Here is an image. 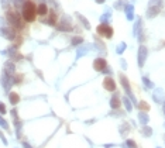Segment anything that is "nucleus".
I'll return each mask as SVG.
<instances>
[{
    "label": "nucleus",
    "instance_id": "obj_11",
    "mask_svg": "<svg viewBox=\"0 0 165 148\" xmlns=\"http://www.w3.org/2000/svg\"><path fill=\"white\" fill-rule=\"evenodd\" d=\"M152 99L155 100V103H162L165 102V95H164V90L161 88H157L154 90V95H152Z\"/></svg>",
    "mask_w": 165,
    "mask_h": 148
},
{
    "label": "nucleus",
    "instance_id": "obj_36",
    "mask_svg": "<svg viewBox=\"0 0 165 148\" xmlns=\"http://www.w3.org/2000/svg\"><path fill=\"white\" fill-rule=\"evenodd\" d=\"M140 26H141V21H140V19H138V21L136 23V26H134V35H137L138 34V31H140Z\"/></svg>",
    "mask_w": 165,
    "mask_h": 148
},
{
    "label": "nucleus",
    "instance_id": "obj_39",
    "mask_svg": "<svg viewBox=\"0 0 165 148\" xmlns=\"http://www.w3.org/2000/svg\"><path fill=\"white\" fill-rule=\"evenodd\" d=\"M96 3H99V4H102V3H105V0H96Z\"/></svg>",
    "mask_w": 165,
    "mask_h": 148
},
{
    "label": "nucleus",
    "instance_id": "obj_9",
    "mask_svg": "<svg viewBox=\"0 0 165 148\" xmlns=\"http://www.w3.org/2000/svg\"><path fill=\"white\" fill-rule=\"evenodd\" d=\"M103 88L109 90V92H114L116 90V82L112 76H106V78L103 79Z\"/></svg>",
    "mask_w": 165,
    "mask_h": 148
},
{
    "label": "nucleus",
    "instance_id": "obj_10",
    "mask_svg": "<svg viewBox=\"0 0 165 148\" xmlns=\"http://www.w3.org/2000/svg\"><path fill=\"white\" fill-rule=\"evenodd\" d=\"M147 48L144 45H141L138 48V67H144V63H145V59H147Z\"/></svg>",
    "mask_w": 165,
    "mask_h": 148
},
{
    "label": "nucleus",
    "instance_id": "obj_41",
    "mask_svg": "<svg viewBox=\"0 0 165 148\" xmlns=\"http://www.w3.org/2000/svg\"><path fill=\"white\" fill-rule=\"evenodd\" d=\"M157 148H161V147H157Z\"/></svg>",
    "mask_w": 165,
    "mask_h": 148
},
{
    "label": "nucleus",
    "instance_id": "obj_29",
    "mask_svg": "<svg viewBox=\"0 0 165 148\" xmlns=\"http://www.w3.org/2000/svg\"><path fill=\"white\" fill-rule=\"evenodd\" d=\"M76 17H79V19H81L82 24H83V26L86 27V28H88V30L90 28V24H89V21H88V20H86V19H85L83 16H82V14H79V13H76Z\"/></svg>",
    "mask_w": 165,
    "mask_h": 148
},
{
    "label": "nucleus",
    "instance_id": "obj_34",
    "mask_svg": "<svg viewBox=\"0 0 165 148\" xmlns=\"http://www.w3.org/2000/svg\"><path fill=\"white\" fill-rule=\"evenodd\" d=\"M7 113V107H6V104L3 102H0V114H6Z\"/></svg>",
    "mask_w": 165,
    "mask_h": 148
},
{
    "label": "nucleus",
    "instance_id": "obj_8",
    "mask_svg": "<svg viewBox=\"0 0 165 148\" xmlns=\"http://www.w3.org/2000/svg\"><path fill=\"white\" fill-rule=\"evenodd\" d=\"M106 68H107V62L105 58H97L93 61V69L97 70V72H103Z\"/></svg>",
    "mask_w": 165,
    "mask_h": 148
},
{
    "label": "nucleus",
    "instance_id": "obj_27",
    "mask_svg": "<svg viewBox=\"0 0 165 148\" xmlns=\"http://www.w3.org/2000/svg\"><path fill=\"white\" fill-rule=\"evenodd\" d=\"M143 83H144V86H145V89H152L154 88V83L147 78V76H143Z\"/></svg>",
    "mask_w": 165,
    "mask_h": 148
},
{
    "label": "nucleus",
    "instance_id": "obj_23",
    "mask_svg": "<svg viewBox=\"0 0 165 148\" xmlns=\"http://www.w3.org/2000/svg\"><path fill=\"white\" fill-rule=\"evenodd\" d=\"M121 100H123V103H124V106H126V110L131 111L133 110V104H131V102H130V99H128L127 96H123L121 97Z\"/></svg>",
    "mask_w": 165,
    "mask_h": 148
},
{
    "label": "nucleus",
    "instance_id": "obj_24",
    "mask_svg": "<svg viewBox=\"0 0 165 148\" xmlns=\"http://www.w3.org/2000/svg\"><path fill=\"white\" fill-rule=\"evenodd\" d=\"M138 109L141 111H144V113H147V111L150 110V104L147 103V102H144V100H141V102H138Z\"/></svg>",
    "mask_w": 165,
    "mask_h": 148
},
{
    "label": "nucleus",
    "instance_id": "obj_5",
    "mask_svg": "<svg viewBox=\"0 0 165 148\" xmlns=\"http://www.w3.org/2000/svg\"><path fill=\"white\" fill-rule=\"evenodd\" d=\"M97 34L102 35V37L112 38L113 37V28H112L109 24H100V26L97 27Z\"/></svg>",
    "mask_w": 165,
    "mask_h": 148
},
{
    "label": "nucleus",
    "instance_id": "obj_37",
    "mask_svg": "<svg viewBox=\"0 0 165 148\" xmlns=\"http://www.w3.org/2000/svg\"><path fill=\"white\" fill-rule=\"evenodd\" d=\"M0 138H2V141H3V144L4 145H7L9 143H7V138L4 137V134H3V131H2V130H0Z\"/></svg>",
    "mask_w": 165,
    "mask_h": 148
},
{
    "label": "nucleus",
    "instance_id": "obj_17",
    "mask_svg": "<svg viewBox=\"0 0 165 148\" xmlns=\"http://www.w3.org/2000/svg\"><path fill=\"white\" fill-rule=\"evenodd\" d=\"M37 14H40V16H47L48 14V6L45 3H40L38 4V7H37Z\"/></svg>",
    "mask_w": 165,
    "mask_h": 148
},
{
    "label": "nucleus",
    "instance_id": "obj_30",
    "mask_svg": "<svg viewBox=\"0 0 165 148\" xmlns=\"http://www.w3.org/2000/svg\"><path fill=\"white\" fill-rule=\"evenodd\" d=\"M88 51H89L88 47H81V48L78 49V55H76V58H81L82 55H85V52H88Z\"/></svg>",
    "mask_w": 165,
    "mask_h": 148
},
{
    "label": "nucleus",
    "instance_id": "obj_31",
    "mask_svg": "<svg viewBox=\"0 0 165 148\" xmlns=\"http://www.w3.org/2000/svg\"><path fill=\"white\" fill-rule=\"evenodd\" d=\"M81 42H83V38L82 37H73L72 38V45H79Z\"/></svg>",
    "mask_w": 165,
    "mask_h": 148
},
{
    "label": "nucleus",
    "instance_id": "obj_20",
    "mask_svg": "<svg viewBox=\"0 0 165 148\" xmlns=\"http://www.w3.org/2000/svg\"><path fill=\"white\" fill-rule=\"evenodd\" d=\"M128 131H130V124H128V123H123L120 126V134L123 137H126L128 134Z\"/></svg>",
    "mask_w": 165,
    "mask_h": 148
},
{
    "label": "nucleus",
    "instance_id": "obj_26",
    "mask_svg": "<svg viewBox=\"0 0 165 148\" xmlns=\"http://www.w3.org/2000/svg\"><path fill=\"white\" fill-rule=\"evenodd\" d=\"M0 127H2V128L3 130H10V126H9V123H7V120H4L3 118V116L0 114Z\"/></svg>",
    "mask_w": 165,
    "mask_h": 148
},
{
    "label": "nucleus",
    "instance_id": "obj_4",
    "mask_svg": "<svg viewBox=\"0 0 165 148\" xmlns=\"http://www.w3.org/2000/svg\"><path fill=\"white\" fill-rule=\"evenodd\" d=\"M119 78H120L121 86L124 88V92L127 93V97L128 99H131V100H134V95H133V92H131V86H130V82H128L127 76H126L124 74H120L119 75Z\"/></svg>",
    "mask_w": 165,
    "mask_h": 148
},
{
    "label": "nucleus",
    "instance_id": "obj_19",
    "mask_svg": "<svg viewBox=\"0 0 165 148\" xmlns=\"http://www.w3.org/2000/svg\"><path fill=\"white\" fill-rule=\"evenodd\" d=\"M138 120H140V123H141L143 126H147V123L150 121V117H148V114H147V113H144V111H140V113H138Z\"/></svg>",
    "mask_w": 165,
    "mask_h": 148
},
{
    "label": "nucleus",
    "instance_id": "obj_21",
    "mask_svg": "<svg viewBox=\"0 0 165 148\" xmlns=\"http://www.w3.org/2000/svg\"><path fill=\"white\" fill-rule=\"evenodd\" d=\"M127 6H128V3L126 0H119V2L114 3V9H119V10H124Z\"/></svg>",
    "mask_w": 165,
    "mask_h": 148
},
{
    "label": "nucleus",
    "instance_id": "obj_33",
    "mask_svg": "<svg viewBox=\"0 0 165 148\" xmlns=\"http://www.w3.org/2000/svg\"><path fill=\"white\" fill-rule=\"evenodd\" d=\"M126 145H127V148H137V144L134 140H127L126 141Z\"/></svg>",
    "mask_w": 165,
    "mask_h": 148
},
{
    "label": "nucleus",
    "instance_id": "obj_7",
    "mask_svg": "<svg viewBox=\"0 0 165 148\" xmlns=\"http://www.w3.org/2000/svg\"><path fill=\"white\" fill-rule=\"evenodd\" d=\"M13 85H14V83H13V76L3 72V74H2V86H3V89L6 92H9Z\"/></svg>",
    "mask_w": 165,
    "mask_h": 148
},
{
    "label": "nucleus",
    "instance_id": "obj_18",
    "mask_svg": "<svg viewBox=\"0 0 165 148\" xmlns=\"http://www.w3.org/2000/svg\"><path fill=\"white\" fill-rule=\"evenodd\" d=\"M124 10H126V17H127V20L131 21V20L134 19V6H133V4H128Z\"/></svg>",
    "mask_w": 165,
    "mask_h": 148
},
{
    "label": "nucleus",
    "instance_id": "obj_6",
    "mask_svg": "<svg viewBox=\"0 0 165 148\" xmlns=\"http://www.w3.org/2000/svg\"><path fill=\"white\" fill-rule=\"evenodd\" d=\"M0 35L4 38H7V40L13 41L16 38V35H17V33H16V30L13 28V27H2L0 28Z\"/></svg>",
    "mask_w": 165,
    "mask_h": 148
},
{
    "label": "nucleus",
    "instance_id": "obj_25",
    "mask_svg": "<svg viewBox=\"0 0 165 148\" xmlns=\"http://www.w3.org/2000/svg\"><path fill=\"white\" fill-rule=\"evenodd\" d=\"M141 134H143L144 137H151V134H152V128L148 126H143L141 128Z\"/></svg>",
    "mask_w": 165,
    "mask_h": 148
},
{
    "label": "nucleus",
    "instance_id": "obj_14",
    "mask_svg": "<svg viewBox=\"0 0 165 148\" xmlns=\"http://www.w3.org/2000/svg\"><path fill=\"white\" fill-rule=\"evenodd\" d=\"M3 72H4V74H7V75H11V76H14V72H16V65H14V62L9 61V62L4 63Z\"/></svg>",
    "mask_w": 165,
    "mask_h": 148
},
{
    "label": "nucleus",
    "instance_id": "obj_16",
    "mask_svg": "<svg viewBox=\"0 0 165 148\" xmlns=\"http://www.w3.org/2000/svg\"><path fill=\"white\" fill-rule=\"evenodd\" d=\"M9 102H10L13 106H16V104L20 102V95H18L17 92H9Z\"/></svg>",
    "mask_w": 165,
    "mask_h": 148
},
{
    "label": "nucleus",
    "instance_id": "obj_13",
    "mask_svg": "<svg viewBox=\"0 0 165 148\" xmlns=\"http://www.w3.org/2000/svg\"><path fill=\"white\" fill-rule=\"evenodd\" d=\"M121 106V100H120V96H119L117 93H114L113 97L110 99V107L113 109V110H119Z\"/></svg>",
    "mask_w": 165,
    "mask_h": 148
},
{
    "label": "nucleus",
    "instance_id": "obj_35",
    "mask_svg": "<svg viewBox=\"0 0 165 148\" xmlns=\"http://www.w3.org/2000/svg\"><path fill=\"white\" fill-rule=\"evenodd\" d=\"M124 49H126V44H124V42H121V44L117 47V54H123Z\"/></svg>",
    "mask_w": 165,
    "mask_h": 148
},
{
    "label": "nucleus",
    "instance_id": "obj_32",
    "mask_svg": "<svg viewBox=\"0 0 165 148\" xmlns=\"http://www.w3.org/2000/svg\"><path fill=\"white\" fill-rule=\"evenodd\" d=\"M110 19V11L109 13H106V14H103L102 17H100V21H102V24H107V20Z\"/></svg>",
    "mask_w": 165,
    "mask_h": 148
},
{
    "label": "nucleus",
    "instance_id": "obj_22",
    "mask_svg": "<svg viewBox=\"0 0 165 148\" xmlns=\"http://www.w3.org/2000/svg\"><path fill=\"white\" fill-rule=\"evenodd\" d=\"M44 23L45 24H50V26H55L57 24V16H55V13H51L50 17L47 20H44Z\"/></svg>",
    "mask_w": 165,
    "mask_h": 148
},
{
    "label": "nucleus",
    "instance_id": "obj_42",
    "mask_svg": "<svg viewBox=\"0 0 165 148\" xmlns=\"http://www.w3.org/2000/svg\"><path fill=\"white\" fill-rule=\"evenodd\" d=\"M31 148H33V147H31Z\"/></svg>",
    "mask_w": 165,
    "mask_h": 148
},
{
    "label": "nucleus",
    "instance_id": "obj_1",
    "mask_svg": "<svg viewBox=\"0 0 165 148\" xmlns=\"http://www.w3.org/2000/svg\"><path fill=\"white\" fill-rule=\"evenodd\" d=\"M21 9H23L21 17H23V20H24V21L31 23V21H34V20H35L37 6L34 4V2H31V0H26Z\"/></svg>",
    "mask_w": 165,
    "mask_h": 148
},
{
    "label": "nucleus",
    "instance_id": "obj_15",
    "mask_svg": "<svg viewBox=\"0 0 165 148\" xmlns=\"http://www.w3.org/2000/svg\"><path fill=\"white\" fill-rule=\"evenodd\" d=\"M160 10H161L160 6H150V9H148V11H147V17H148V19H152V17L158 16Z\"/></svg>",
    "mask_w": 165,
    "mask_h": 148
},
{
    "label": "nucleus",
    "instance_id": "obj_3",
    "mask_svg": "<svg viewBox=\"0 0 165 148\" xmlns=\"http://www.w3.org/2000/svg\"><path fill=\"white\" fill-rule=\"evenodd\" d=\"M11 118H13V123L16 126V134H17L18 138H21V128H23V121L21 118L18 117V113H17V109H11Z\"/></svg>",
    "mask_w": 165,
    "mask_h": 148
},
{
    "label": "nucleus",
    "instance_id": "obj_40",
    "mask_svg": "<svg viewBox=\"0 0 165 148\" xmlns=\"http://www.w3.org/2000/svg\"><path fill=\"white\" fill-rule=\"evenodd\" d=\"M164 111H165V102H164Z\"/></svg>",
    "mask_w": 165,
    "mask_h": 148
},
{
    "label": "nucleus",
    "instance_id": "obj_28",
    "mask_svg": "<svg viewBox=\"0 0 165 148\" xmlns=\"http://www.w3.org/2000/svg\"><path fill=\"white\" fill-rule=\"evenodd\" d=\"M21 82H23V75L21 74H17V75L14 74V76H13V83H14V85H20Z\"/></svg>",
    "mask_w": 165,
    "mask_h": 148
},
{
    "label": "nucleus",
    "instance_id": "obj_38",
    "mask_svg": "<svg viewBox=\"0 0 165 148\" xmlns=\"http://www.w3.org/2000/svg\"><path fill=\"white\" fill-rule=\"evenodd\" d=\"M121 68H123V69H126V68H127V62H126L124 59H121Z\"/></svg>",
    "mask_w": 165,
    "mask_h": 148
},
{
    "label": "nucleus",
    "instance_id": "obj_2",
    "mask_svg": "<svg viewBox=\"0 0 165 148\" xmlns=\"http://www.w3.org/2000/svg\"><path fill=\"white\" fill-rule=\"evenodd\" d=\"M6 19H7L9 24H10L14 30H20V28L24 27V20H23L21 14H20L17 10H14V9L7 10V13H6Z\"/></svg>",
    "mask_w": 165,
    "mask_h": 148
},
{
    "label": "nucleus",
    "instance_id": "obj_12",
    "mask_svg": "<svg viewBox=\"0 0 165 148\" xmlns=\"http://www.w3.org/2000/svg\"><path fill=\"white\" fill-rule=\"evenodd\" d=\"M59 31H72V24H71V20L68 17H65V20H61V24L58 26Z\"/></svg>",
    "mask_w": 165,
    "mask_h": 148
}]
</instances>
